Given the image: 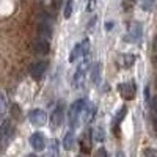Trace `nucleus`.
<instances>
[{"mask_svg": "<svg viewBox=\"0 0 157 157\" xmlns=\"http://www.w3.org/2000/svg\"><path fill=\"white\" fill-rule=\"evenodd\" d=\"M47 68H49V63H47L46 60H44V61H35L32 66H30L29 72H30V75L35 78V80H39V78L46 74Z\"/></svg>", "mask_w": 157, "mask_h": 157, "instance_id": "nucleus-1", "label": "nucleus"}, {"mask_svg": "<svg viewBox=\"0 0 157 157\" xmlns=\"http://www.w3.org/2000/svg\"><path fill=\"white\" fill-rule=\"evenodd\" d=\"M29 120H30V123H32L33 126L41 127V126H44V124L47 123V115H46V112L41 110V109H35V110H32V112L29 113Z\"/></svg>", "mask_w": 157, "mask_h": 157, "instance_id": "nucleus-2", "label": "nucleus"}, {"mask_svg": "<svg viewBox=\"0 0 157 157\" xmlns=\"http://www.w3.org/2000/svg\"><path fill=\"white\" fill-rule=\"evenodd\" d=\"M83 105H85V101L83 99L75 101L72 105H71V110H69V124L71 126H75L77 124V120H78V116H80L82 110H83Z\"/></svg>", "mask_w": 157, "mask_h": 157, "instance_id": "nucleus-3", "label": "nucleus"}, {"mask_svg": "<svg viewBox=\"0 0 157 157\" xmlns=\"http://www.w3.org/2000/svg\"><path fill=\"white\" fill-rule=\"evenodd\" d=\"M118 91L121 93V96L127 101L130 99H134L135 98V93H137V90H135V83L134 82H126V83H121L120 86H118Z\"/></svg>", "mask_w": 157, "mask_h": 157, "instance_id": "nucleus-4", "label": "nucleus"}, {"mask_svg": "<svg viewBox=\"0 0 157 157\" xmlns=\"http://www.w3.org/2000/svg\"><path fill=\"white\" fill-rule=\"evenodd\" d=\"M63 115H64V104L63 102H58L55 110L52 112L50 115V123L54 127H58L61 123H63Z\"/></svg>", "mask_w": 157, "mask_h": 157, "instance_id": "nucleus-5", "label": "nucleus"}, {"mask_svg": "<svg viewBox=\"0 0 157 157\" xmlns=\"http://www.w3.org/2000/svg\"><path fill=\"white\" fill-rule=\"evenodd\" d=\"M33 50L36 52L38 55H47L49 50H50V44L47 43L46 38H41V39H38V41H35Z\"/></svg>", "mask_w": 157, "mask_h": 157, "instance_id": "nucleus-6", "label": "nucleus"}, {"mask_svg": "<svg viewBox=\"0 0 157 157\" xmlns=\"http://www.w3.org/2000/svg\"><path fill=\"white\" fill-rule=\"evenodd\" d=\"M30 145L35 151H43L46 148V141H44V137L41 132H36L30 137Z\"/></svg>", "mask_w": 157, "mask_h": 157, "instance_id": "nucleus-7", "label": "nucleus"}, {"mask_svg": "<svg viewBox=\"0 0 157 157\" xmlns=\"http://www.w3.org/2000/svg\"><path fill=\"white\" fill-rule=\"evenodd\" d=\"M38 35L41 38H50L52 36V27L46 19H39V22H38Z\"/></svg>", "mask_w": 157, "mask_h": 157, "instance_id": "nucleus-8", "label": "nucleus"}, {"mask_svg": "<svg viewBox=\"0 0 157 157\" xmlns=\"http://www.w3.org/2000/svg\"><path fill=\"white\" fill-rule=\"evenodd\" d=\"M88 44V41H86V39H85V41L83 43H80V44H77L74 49H72V52H71V55H69V61L71 63H74L78 57H80L82 55V52H83V49H85V46Z\"/></svg>", "mask_w": 157, "mask_h": 157, "instance_id": "nucleus-9", "label": "nucleus"}, {"mask_svg": "<svg viewBox=\"0 0 157 157\" xmlns=\"http://www.w3.org/2000/svg\"><path fill=\"white\" fill-rule=\"evenodd\" d=\"M141 38V24L135 22L130 25V39H134V41H137V39Z\"/></svg>", "mask_w": 157, "mask_h": 157, "instance_id": "nucleus-10", "label": "nucleus"}, {"mask_svg": "<svg viewBox=\"0 0 157 157\" xmlns=\"http://www.w3.org/2000/svg\"><path fill=\"white\" fill-rule=\"evenodd\" d=\"M72 146H74V134L69 130L63 138V148L64 149H72Z\"/></svg>", "mask_w": 157, "mask_h": 157, "instance_id": "nucleus-11", "label": "nucleus"}, {"mask_svg": "<svg viewBox=\"0 0 157 157\" xmlns=\"http://www.w3.org/2000/svg\"><path fill=\"white\" fill-rule=\"evenodd\" d=\"M0 132H2V140L5 141L6 138H8V135H10V121L8 120H3L2 121V127H0Z\"/></svg>", "mask_w": 157, "mask_h": 157, "instance_id": "nucleus-12", "label": "nucleus"}, {"mask_svg": "<svg viewBox=\"0 0 157 157\" xmlns=\"http://www.w3.org/2000/svg\"><path fill=\"white\" fill-rule=\"evenodd\" d=\"M135 61V57L132 55V54H127V55H123V64L126 68H129V66H132V63Z\"/></svg>", "mask_w": 157, "mask_h": 157, "instance_id": "nucleus-13", "label": "nucleus"}, {"mask_svg": "<svg viewBox=\"0 0 157 157\" xmlns=\"http://www.w3.org/2000/svg\"><path fill=\"white\" fill-rule=\"evenodd\" d=\"M72 3H74V0H68L66 2V6H64V13H63V16L69 19L71 17V13H72Z\"/></svg>", "mask_w": 157, "mask_h": 157, "instance_id": "nucleus-14", "label": "nucleus"}, {"mask_svg": "<svg viewBox=\"0 0 157 157\" xmlns=\"http://www.w3.org/2000/svg\"><path fill=\"white\" fill-rule=\"evenodd\" d=\"M126 113H127V109H126V107H124V109H121L120 112H118V113H116V118H115L116 123H121V121H123V116H124Z\"/></svg>", "mask_w": 157, "mask_h": 157, "instance_id": "nucleus-15", "label": "nucleus"}, {"mask_svg": "<svg viewBox=\"0 0 157 157\" xmlns=\"http://www.w3.org/2000/svg\"><path fill=\"white\" fill-rule=\"evenodd\" d=\"M143 155H157V149H152V148H148L143 151Z\"/></svg>", "mask_w": 157, "mask_h": 157, "instance_id": "nucleus-16", "label": "nucleus"}, {"mask_svg": "<svg viewBox=\"0 0 157 157\" xmlns=\"http://www.w3.org/2000/svg\"><path fill=\"white\" fill-rule=\"evenodd\" d=\"M152 3H154V0H143V8H145V10H151Z\"/></svg>", "mask_w": 157, "mask_h": 157, "instance_id": "nucleus-17", "label": "nucleus"}, {"mask_svg": "<svg viewBox=\"0 0 157 157\" xmlns=\"http://www.w3.org/2000/svg\"><path fill=\"white\" fill-rule=\"evenodd\" d=\"M104 137H105V135H104V130H102V129H98V130H96V140H98V141H102Z\"/></svg>", "mask_w": 157, "mask_h": 157, "instance_id": "nucleus-18", "label": "nucleus"}, {"mask_svg": "<svg viewBox=\"0 0 157 157\" xmlns=\"http://www.w3.org/2000/svg\"><path fill=\"white\" fill-rule=\"evenodd\" d=\"M98 72H99V64H96V66L93 68V74H91V78L96 82L98 80Z\"/></svg>", "mask_w": 157, "mask_h": 157, "instance_id": "nucleus-19", "label": "nucleus"}, {"mask_svg": "<svg viewBox=\"0 0 157 157\" xmlns=\"http://www.w3.org/2000/svg\"><path fill=\"white\" fill-rule=\"evenodd\" d=\"M151 105H152V112H155V113H157V96H154V98H152Z\"/></svg>", "mask_w": 157, "mask_h": 157, "instance_id": "nucleus-20", "label": "nucleus"}, {"mask_svg": "<svg viewBox=\"0 0 157 157\" xmlns=\"http://www.w3.org/2000/svg\"><path fill=\"white\" fill-rule=\"evenodd\" d=\"M152 126H154V130L157 132V113L152 112Z\"/></svg>", "mask_w": 157, "mask_h": 157, "instance_id": "nucleus-21", "label": "nucleus"}, {"mask_svg": "<svg viewBox=\"0 0 157 157\" xmlns=\"http://www.w3.org/2000/svg\"><path fill=\"white\" fill-rule=\"evenodd\" d=\"M94 5H96L94 0H90V3H88V6H86V11H91V10L94 8Z\"/></svg>", "mask_w": 157, "mask_h": 157, "instance_id": "nucleus-22", "label": "nucleus"}, {"mask_svg": "<svg viewBox=\"0 0 157 157\" xmlns=\"http://www.w3.org/2000/svg\"><path fill=\"white\" fill-rule=\"evenodd\" d=\"M152 47H154V50L157 52V36L154 38V41H152Z\"/></svg>", "mask_w": 157, "mask_h": 157, "instance_id": "nucleus-23", "label": "nucleus"}, {"mask_svg": "<svg viewBox=\"0 0 157 157\" xmlns=\"http://www.w3.org/2000/svg\"><path fill=\"white\" fill-rule=\"evenodd\" d=\"M152 61H154V64H155V68H157V54L154 55V58H152Z\"/></svg>", "mask_w": 157, "mask_h": 157, "instance_id": "nucleus-24", "label": "nucleus"}, {"mask_svg": "<svg viewBox=\"0 0 157 157\" xmlns=\"http://www.w3.org/2000/svg\"><path fill=\"white\" fill-rule=\"evenodd\" d=\"M155 86H157V77H155Z\"/></svg>", "mask_w": 157, "mask_h": 157, "instance_id": "nucleus-25", "label": "nucleus"}]
</instances>
